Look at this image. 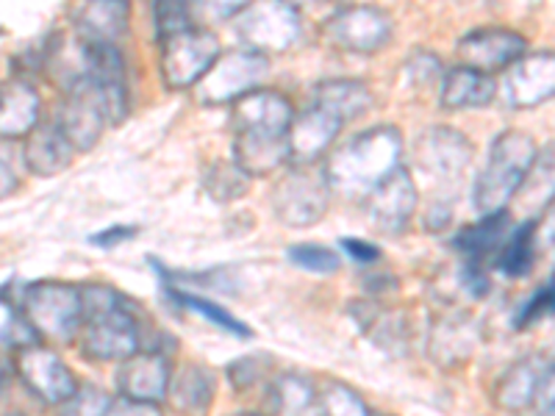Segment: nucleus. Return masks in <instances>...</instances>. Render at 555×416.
<instances>
[{"instance_id":"obj_1","label":"nucleus","mask_w":555,"mask_h":416,"mask_svg":"<svg viewBox=\"0 0 555 416\" xmlns=\"http://www.w3.org/2000/svg\"><path fill=\"white\" fill-rule=\"evenodd\" d=\"M81 353L95 364H120L142 350V322L137 306L108 284L81 286Z\"/></svg>"},{"instance_id":"obj_2","label":"nucleus","mask_w":555,"mask_h":416,"mask_svg":"<svg viewBox=\"0 0 555 416\" xmlns=\"http://www.w3.org/2000/svg\"><path fill=\"white\" fill-rule=\"evenodd\" d=\"M400 158H403V133L395 126H375L347 139L322 167L328 176L331 192L364 200L375 183L384 181L391 170H398Z\"/></svg>"},{"instance_id":"obj_3","label":"nucleus","mask_w":555,"mask_h":416,"mask_svg":"<svg viewBox=\"0 0 555 416\" xmlns=\"http://www.w3.org/2000/svg\"><path fill=\"white\" fill-rule=\"evenodd\" d=\"M537 142L530 133L503 131L492 142L486 167L478 172L473 186V206L480 217L505 211L508 203L519 195L525 181L537 167Z\"/></svg>"},{"instance_id":"obj_4","label":"nucleus","mask_w":555,"mask_h":416,"mask_svg":"<svg viewBox=\"0 0 555 416\" xmlns=\"http://www.w3.org/2000/svg\"><path fill=\"white\" fill-rule=\"evenodd\" d=\"M20 314L42 341H73L81 330V286L67 281H34L23 289Z\"/></svg>"},{"instance_id":"obj_5","label":"nucleus","mask_w":555,"mask_h":416,"mask_svg":"<svg viewBox=\"0 0 555 416\" xmlns=\"http://www.w3.org/2000/svg\"><path fill=\"white\" fill-rule=\"evenodd\" d=\"M331 183L322 161L317 165H289L275 183L270 200L272 214L286 227H311L325 217L331 203Z\"/></svg>"},{"instance_id":"obj_6","label":"nucleus","mask_w":555,"mask_h":416,"mask_svg":"<svg viewBox=\"0 0 555 416\" xmlns=\"http://www.w3.org/2000/svg\"><path fill=\"white\" fill-rule=\"evenodd\" d=\"M236 37L245 44V51L261 53H284L300 42L304 20L284 0H253L234 17Z\"/></svg>"},{"instance_id":"obj_7","label":"nucleus","mask_w":555,"mask_h":416,"mask_svg":"<svg viewBox=\"0 0 555 416\" xmlns=\"http://www.w3.org/2000/svg\"><path fill=\"white\" fill-rule=\"evenodd\" d=\"M270 73V58L253 51L220 53L211 69L195 83L201 106H234L247 92L259 89Z\"/></svg>"},{"instance_id":"obj_8","label":"nucleus","mask_w":555,"mask_h":416,"mask_svg":"<svg viewBox=\"0 0 555 416\" xmlns=\"http://www.w3.org/2000/svg\"><path fill=\"white\" fill-rule=\"evenodd\" d=\"M395 23L378 6H345L322 23V37L334 44L336 51L373 56L391 39Z\"/></svg>"},{"instance_id":"obj_9","label":"nucleus","mask_w":555,"mask_h":416,"mask_svg":"<svg viewBox=\"0 0 555 416\" xmlns=\"http://www.w3.org/2000/svg\"><path fill=\"white\" fill-rule=\"evenodd\" d=\"M222 48L217 34L195 26L190 31L162 42V78L167 89H190L206 76L211 64L220 58Z\"/></svg>"},{"instance_id":"obj_10","label":"nucleus","mask_w":555,"mask_h":416,"mask_svg":"<svg viewBox=\"0 0 555 416\" xmlns=\"http://www.w3.org/2000/svg\"><path fill=\"white\" fill-rule=\"evenodd\" d=\"M12 366L14 375L23 380V386L31 391L34 398L42 400L44 405H62L81 386L73 369L64 364L62 355L53 347L42 344V341L17 350Z\"/></svg>"},{"instance_id":"obj_11","label":"nucleus","mask_w":555,"mask_h":416,"mask_svg":"<svg viewBox=\"0 0 555 416\" xmlns=\"http://www.w3.org/2000/svg\"><path fill=\"white\" fill-rule=\"evenodd\" d=\"M81 69L83 78L101 92L103 103H106L108 122L120 126L128 117V106H131L126 58H122L120 48L108 42L81 39Z\"/></svg>"},{"instance_id":"obj_12","label":"nucleus","mask_w":555,"mask_h":416,"mask_svg":"<svg viewBox=\"0 0 555 416\" xmlns=\"http://www.w3.org/2000/svg\"><path fill=\"white\" fill-rule=\"evenodd\" d=\"M56 126L62 128V133L67 136V142L76 153L92 151L101 142L103 133H106V128L112 126L101 92L87 78H78L76 83H69L64 89Z\"/></svg>"},{"instance_id":"obj_13","label":"nucleus","mask_w":555,"mask_h":416,"mask_svg":"<svg viewBox=\"0 0 555 416\" xmlns=\"http://www.w3.org/2000/svg\"><path fill=\"white\" fill-rule=\"evenodd\" d=\"M553 355L528 353L514 361L494 384V405L508 414H522L539 400L555 394L553 389Z\"/></svg>"},{"instance_id":"obj_14","label":"nucleus","mask_w":555,"mask_h":416,"mask_svg":"<svg viewBox=\"0 0 555 416\" xmlns=\"http://www.w3.org/2000/svg\"><path fill=\"white\" fill-rule=\"evenodd\" d=\"M420 206V192L403 165L391 170L384 181H378L364 197V211L380 234L398 236L414 220V211Z\"/></svg>"},{"instance_id":"obj_15","label":"nucleus","mask_w":555,"mask_h":416,"mask_svg":"<svg viewBox=\"0 0 555 416\" xmlns=\"http://www.w3.org/2000/svg\"><path fill=\"white\" fill-rule=\"evenodd\" d=\"M480 341H483L480 322L469 311H442L430 320L428 355L442 369H459L469 364V359L478 353Z\"/></svg>"},{"instance_id":"obj_16","label":"nucleus","mask_w":555,"mask_h":416,"mask_svg":"<svg viewBox=\"0 0 555 416\" xmlns=\"http://www.w3.org/2000/svg\"><path fill=\"white\" fill-rule=\"evenodd\" d=\"M525 53H528V42L522 34L512 31V28H475L455 44V58L461 67L478 69L486 76L508 69Z\"/></svg>"},{"instance_id":"obj_17","label":"nucleus","mask_w":555,"mask_h":416,"mask_svg":"<svg viewBox=\"0 0 555 416\" xmlns=\"http://www.w3.org/2000/svg\"><path fill=\"white\" fill-rule=\"evenodd\" d=\"M473 145L461 131L448 126L428 128L414 142V165L423 172L442 181H459L473 165Z\"/></svg>"},{"instance_id":"obj_18","label":"nucleus","mask_w":555,"mask_h":416,"mask_svg":"<svg viewBox=\"0 0 555 416\" xmlns=\"http://www.w3.org/2000/svg\"><path fill=\"white\" fill-rule=\"evenodd\" d=\"M295 108L289 98L272 89H253L231 106V131L259 133V136H286Z\"/></svg>"},{"instance_id":"obj_19","label":"nucleus","mask_w":555,"mask_h":416,"mask_svg":"<svg viewBox=\"0 0 555 416\" xmlns=\"http://www.w3.org/2000/svg\"><path fill=\"white\" fill-rule=\"evenodd\" d=\"M555 92V58L550 51L525 53L505 69L503 101L512 108L542 106Z\"/></svg>"},{"instance_id":"obj_20","label":"nucleus","mask_w":555,"mask_h":416,"mask_svg":"<svg viewBox=\"0 0 555 416\" xmlns=\"http://www.w3.org/2000/svg\"><path fill=\"white\" fill-rule=\"evenodd\" d=\"M347 314L356 322V328L375 347L395 355L405 353V347L411 341V325L403 311L391 309V306H386L384 300H375V297H359V300L347 306Z\"/></svg>"},{"instance_id":"obj_21","label":"nucleus","mask_w":555,"mask_h":416,"mask_svg":"<svg viewBox=\"0 0 555 416\" xmlns=\"http://www.w3.org/2000/svg\"><path fill=\"white\" fill-rule=\"evenodd\" d=\"M170 355L158 350H137L120 361L117 369V389L122 398L147 400V403H165L167 384H170Z\"/></svg>"},{"instance_id":"obj_22","label":"nucleus","mask_w":555,"mask_h":416,"mask_svg":"<svg viewBox=\"0 0 555 416\" xmlns=\"http://www.w3.org/2000/svg\"><path fill=\"white\" fill-rule=\"evenodd\" d=\"M341 122L334 114L311 103L304 114H295L289 133V165H317L331 151L341 131Z\"/></svg>"},{"instance_id":"obj_23","label":"nucleus","mask_w":555,"mask_h":416,"mask_svg":"<svg viewBox=\"0 0 555 416\" xmlns=\"http://www.w3.org/2000/svg\"><path fill=\"white\" fill-rule=\"evenodd\" d=\"M217 398V375L203 364H181L170 373L167 403L181 416H206Z\"/></svg>"},{"instance_id":"obj_24","label":"nucleus","mask_w":555,"mask_h":416,"mask_svg":"<svg viewBox=\"0 0 555 416\" xmlns=\"http://www.w3.org/2000/svg\"><path fill=\"white\" fill-rule=\"evenodd\" d=\"M73 23L81 39L117 44L131 26V0H78Z\"/></svg>"},{"instance_id":"obj_25","label":"nucleus","mask_w":555,"mask_h":416,"mask_svg":"<svg viewBox=\"0 0 555 416\" xmlns=\"http://www.w3.org/2000/svg\"><path fill=\"white\" fill-rule=\"evenodd\" d=\"M42 101L26 78H9L0 83V139H26L39 126Z\"/></svg>"},{"instance_id":"obj_26","label":"nucleus","mask_w":555,"mask_h":416,"mask_svg":"<svg viewBox=\"0 0 555 416\" xmlns=\"http://www.w3.org/2000/svg\"><path fill=\"white\" fill-rule=\"evenodd\" d=\"M231 161L250 178H267L289 165V139L259 136V133H234Z\"/></svg>"},{"instance_id":"obj_27","label":"nucleus","mask_w":555,"mask_h":416,"mask_svg":"<svg viewBox=\"0 0 555 416\" xmlns=\"http://www.w3.org/2000/svg\"><path fill=\"white\" fill-rule=\"evenodd\" d=\"M512 231V217L508 211H494V214H483L473 225H464L455 231L453 236V250L459 252L461 259L469 264L486 266V261L494 259V252L505 242Z\"/></svg>"},{"instance_id":"obj_28","label":"nucleus","mask_w":555,"mask_h":416,"mask_svg":"<svg viewBox=\"0 0 555 416\" xmlns=\"http://www.w3.org/2000/svg\"><path fill=\"white\" fill-rule=\"evenodd\" d=\"M26 165L34 176L39 178H53L62 176L69 167L76 151L67 142V136L62 133V128L53 122H39L31 133L26 136Z\"/></svg>"},{"instance_id":"obj_29","label":"nucleus","mask_w":555,"mask_h":416,"mask_svg":"<svg viewBox=\"0 0 555 416\" xmlns=\"http://www.w3.org/2000/svg\"><path fill=\"white\" fill-rule=\"evenodd\" d=\"M498 98V83L492 76L478 73L469 67H453L442 73V89H439V103L448 112H461V108H486L492 106Z\"/></svg>"},{"instance_id":"obj_30","label":"nucleus","mask_w":555,"mask_h":416,"mask_svg":"<svg viewBox=\"0 0 555 416\" xmlns=\"http://www.w3.org/2000/svg\"><path fill=\"white\" fill-rule=\"evenodd\" d=\"M314 106L325 108L341 126H347L373 108V89L353 78H331V81L317 83Z\"/></svg>"},{"instance_id":"obj_31","label":"nucleus","mask_w":555,"mask_h":416,"mask_svg":"<svg viewBox=\"0 0 555 416\" xmlns=\"http://www.w3.org/2000/svg\"><path fill=\"white\" fill-rule=\"evenodd\" d=\"M537 239H539V220H525L522 225L512 227L500 250L494 252V270L500 275L512 277V281H522L533 272L537 264Z\"/></svg>"},{"instance_id":"obj_32","label":"nucleus","mask_w":555,"mask_h":416,"mask_svg":"<svg viewBox=\"0 0 555 416\" xmlns=\"http://www.w3.org/2000/svg\"><path fill=\"white\" fill-rule=\"evenodd\" d=\"M314 384L297 373H284L270 380L267 391V408L272 416H306L314 405Z\"/></svg>"},{"instance_id":"obj_33","label":"nucleus","mask_w":555,"mask_h":416,"mask_svg":"<svg viewBox=\"0 0 555 416\" xmlns=\"http://www.w3.org/2000/svg\"><path fill=\"white\" fill-rule=\"evenodd\" d=\"M167 297H170L176 306H181V309L201 314L203 320L211 322V325H215V328H220L222 334H231V336H236V339H250L253 336V330L247 328L245 322L236 320L231 311L222 309V306L215 303V300H208V297L195 295V291L178 289V286H172V284H167Z\"/></svg>"},{"instance_id":"obj_34","label":"nucleus","mask_w":555,"mask_h":416,"mask_svg":"<svg viewBox=\"0 0 555 416\" xmlns=\"http://www.w3.org/2000/svg\"><path fill=\"white\" fill-rule=\"evenodd\" d=\"M250 181L234 161H211L203 170V192L217 203L242 200L250 192Z\"/></svg>"},{"instance_id":"obj_35","label":"nucleus","mask_w":555,"mask_h":416,"mask_svg":"<svg viewBox=\"0 0 555 416\" xmlns=\"http://www.w3.org/2000/svg\"><path fill=\"white\" fill-rule=\"evenodd\" d=\"M197 0H153V28L158 42L197 26Z\"/></svg>"},{"instance_id":"obj_36","label":"nucleus","mask_w":555,"mask_h":416,"mask_svg":"<svg viewBox=\"0 0 555 416\" xmlns=\"http://www.w3.org/2000/svg\"><path fill=\"white\" fill-rule=\"evenodd\" d=\"M311 408L317 411V416H370V405L361 398L353 386L328 384L314 398V405Z\"/></svg>"},{"instance_id":"obj_37","label":"nucleus","mask_w":555,"mask_h":416,"mask_svg":"<svg viewBox=\"0 0 555 416\" xmlns=\"http://www.w3.org/2000/svg\"><path fill=\"white\" fill-rule=\"evenodd\" d=\"M286 256H289L292 264L300 266V270L306 272H314V275H334L341 266L339 252L331 250V247L325 245H317V242L292 245L289 250H286Z\"/></svg>"},{"instance_id":"obj_38","label":"nucleus","mask_w":555,"mask_h":416,"mask_svg":"<svg viewBox=\"0 0 555 416\" xmlns=\"http://www.w3.org/2000/svg\"><path fill=\"white\" fill-rule=\"evenodd\" d=\"M555 281L553 277H547V284L539 286L533 295L525 300L522 306H519V311L514 314V328L517 330H530L537 328V325H542L544 320H550L553 316V309H555Z\"/></svg>"},{"instance_id":"obj_39","label":"nucleus","mask_w":555,"mask_h":416,"mask_svg":"<svg viewBox=\"0 0 555 416\" xmlns=\"http://www.w3.org/2000/svg\"><path fill=\"white\" fill-rule=\"evenodd\" d=\"M272 359L270 355H245L228 364V380L236 391L253 389L256 384H264L270 378Z\"/></svg>"},{"instance_id":"obj_40","label":"nucleus","mask_w":555,"mask_h":416,"mask_svg":"<svg viewBox=\"0 0 555 416\" xmlns=\"http://www.w3.org/2000/svg\"><path fill=\"white\" fill-rule=\"evenodd\" d=\"M108 394L98 386H78L73 398L64 400L62 405H56V416H103L108 408Z\"/></svg>"},{"instance_id":"obj_41","label":"nucleus","mask_w":555,"mask_h":416,"mask_svg":"<svg viewBox=\"0 0 555 416\" xmlns=\"http://www.w3.org/2000/svg\"><path fill=\"white\" fill-rule=\"evenodd\" d=\"M403 73L411 87H430V83L442 81V62L430 51H414L405 58Z\"/></svg>"},{"instance_id":"obj_42","label":"nucleus","mask_w":555,"mask_h":416,"mask_svg":"<svg viewBox=\"0 0 555 416\" xmlns=\"http://www.w3.org/2000/svg\"><path fill=\"white\" fill-rule=\"evenodd\" d=\"M0 341H3L7 347H12L14 353H17V350H23V347L37 344V341H42V339H39L37 330L28 325L26 316L20 314V311H9L7 325L0 328Z\"/></svg>"},{"instance_id":"obj_43","label":"nucleus","mask_w":555,"mask_h":416,"mask_svg":"<svg viewBox=\"0 0 555 416\" xmlns=\"http://www.w3.org/2000/svg\"><path fill=\"white\" fill-rule=\"evenodd\" d=\"M103 416H165L162 403H147V400L133 398H114L108 400V408Z\"/></svg>"},{"instance_id":"obj_44","label":"nucleus","mask_w":555,"mask_h":416,"mask_svg":"<svg viewBox=\"0 0 555 416\" xmlns=\"http://www.w3.org/2000/svg\"><path fill=\"white\" fill-rule=\"evenodd\" d=\"M459 284L464 286V291L478 297V300L489 295V289H492V281L486 275V266L469 264V261H464V266L459 270Z\"/></svg>"},{"instance_id":"obj_45","label":"nucleus","mask_w":555,"mask_h":416,"mask_svg":"<svg viewBox=\"0 0 555 416\" xmlns=\"http://www.w3.org/2000/svg\"><path fill=\"white\" fill-rule=\"evenodd\" d=\"M339 247L347 252V256H350V259L359 261V264L373 266V264H378V261H380V247L373 245V242L353 239V236H347V239L339 242Z\"/></svg>"},{"instance_id":"obj_46","label":"nucleus","mask_w":555,"mask_h":416,"mask_svg":"<svg viewBox=\"0 0 555 416\" xmlns=\"http://www.w3.org/2000/svg\"><path fill=\"white\" fill-rule=\"evenodd\" d=\"M137 234H139V225H112V227H106V231H101V234L89 236V245L103 247V250H112V247L122 245V242L137 239Z\"/></svg>"},{"instance_id":"obj_47","label":"nucleus","mask_w":555,"mask_h":416,"mask_svg":"<svg viewBox=\"0 0 555 416\" xmlns=\"http://www.w3.org/2000/svg\"><path fill=\"white\" fill-rule=\"evenodd\" d=\"M364 286H366V297H375V300H384V297L398 291V281H395L391 272H373V275H366Z\"/></svg>"},{"instance_id":"obj_48","label":"nucleus","mask_w":555,"mask_h":416,"mask_svg":"<svg viewBox=\"0 0 555 416\" xmlns=\"http://www.w3.org/2000/svg\"><path fill=\"white\" fill-rule=\"evenodd\" d=\"M247 3H253V0H203L206 12L217 20H234Z\"/></svg>"},{"instance_id":"obj_49","label":"nucleus","mask_w":555,"mask_h":416,"mask_svg":"<svg viewBox=\"0 0 555 416\" xmlns=\"http://www.w3.org/2000/svg\"><path fill=\"white\" fill-rule=\"evenodd\" d=\"M17 172L12 167V158L7 153H0V200H7L14 190H17Z\"/></svg>"},{"instance_id":"obj_50","label":"nucleus","mask_w":555,"mask_h":416,"mask_svg":"<svg viewBox=\"0 0 555 416\" xmlns=\"http://www.w3.org/2000/svg\"><path fill=\"white\" fill-rule=\"evenodd\" d=\"M284 3L289 9H295V12L300 14V17H304L306 12H314V14L325 12V9L334 6L336 0H284Z\"/></svg>"},{"instance_id":"obj_51","label":"nucleus","mask_w":555,"mask_h":416,"mask_svg":"<svg viewBox=\"0 0 555 416\" xmlns=\"http://www.w3.org/2000/svg\"><path fill=\"white\" fill-rule=\"evenodd\" d=\"M553 405H555V394H547V398H542L537 405H530L528 411H522V414L517 416H555Z\"/></svg>"},{"instance_id":"obj_52","label":"nucleus","mask_w":555,"mask_h":416,"mask_svg":"<svg viewBox=\"0 0 555 416\" xmlns=\"http://www.w3.org/2000/svg\"><path fill=\"white\" fill-rule=\"evenodd\" d=\"M12 375H14L12 361L3 359V355H0V398H3V394H7V389H9V378H12Z\"/></svg>"},{"instance_id":"obj_53","label":"nucleus","mask_w":555,"mask_h":416,"mask_svg":"<svg viewBox=\"0 0 555 416\" xmlns=\"http://www.w3.org/2000/svg\"><path fill=\"white\" fill-rule=\"evenodd\" d=\"M234 416H264V414H234Z\"/></svg>"},{"instance_id":"obj_54","label":"nucleus","mask_w":555,"mask_h":416,"mask_svg":"<svg viewBox=\"0 0 555 416\" xmlns=\"http://www.w3.org/2000/svg\"><path fill=\"white\" fill-rule=\"evenodd\" d=\"M7 416H26V414H17V411H14V414H7Z\"/></svg>"}]
</instances>
